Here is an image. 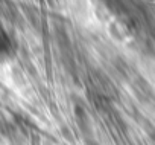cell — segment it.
<instances>
[{
    "mask_svg": "<svg viewBox=\"0 0 155 145\" xmlns=\"http://www.w3.org/2000/svg\"><path fill=\"white\" fill-rule=\"evenodd\" d=\"M11 50H12V40H11V37L5 31L0 29V54L8 55V54H11Z\"/></svg>",
    "mask_w": 155,
    "mask_h": 145,
    "instance_id": "obj_1",
    "label": "cell"
}]
</instances>
